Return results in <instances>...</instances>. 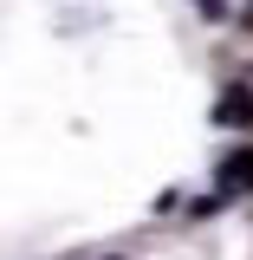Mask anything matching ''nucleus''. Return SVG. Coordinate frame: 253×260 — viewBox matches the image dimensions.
I'll list each match as a JSON object with an SVG mask.
<instances>
[{"mask_svg": "<svg viewBox=\"0 0 253 260\" xmlns=\"http://www.w3.org/2000/svg\"><path fill=\"white\" fill-rule=\"evenodd\" d=\"M214 117H221V124H247V130H253V91H247V85H234V91L221 98Z\"/></svg>", "mask_w": 253, "mask_h": 260, "instance_id": "1", "label": "nucleus"}, {"mask_svg": "<svg viewBox=\"0 0 253 260\" xmlns=\"http://www.w3.org/2000/svg\"><path fill=\"white\" fill-rule=\"evenodd\" d=\"M247 176H253V150H240V156H227V162H221V189H227V195L240 189Z\"/></svg>", "mask_w": 253, "mask_h": 260, "instance_id": "2", "label": "nucleus"}, {"mask_svg": "<svg viewBox=\"0 0 253 260\" xmlns=\"http://www.w3.org/2000/svg\"><path fill=\"white\" fill-rule=\"evenodd\" d=\"M195 7H208V13H214V20H221V0H195Z\"/></svg>", "mask_w": 253, "mask_h": 260, "instance_id": "3", "label": "nucleus"}]
</instances>
